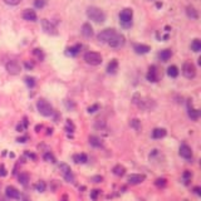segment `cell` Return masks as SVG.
Instances as JSON below:
<instances>
[{
	"label": "cell",
	"instance_id": "6da1fadb",
	"mask_svg": "<svg viewBox=\"0 0 201 201\" xmlns=\"http://www.w3.org/2000/svg\"><path fill=\"white\" fill-rule=\"evenodd\" d=\"M87 17L97 24H101L106 20V14L103 13V10H101L97 6H89L87 9Z\"/></svg>",
	"mask_w": 201,
	"mask_h": 201
},
{
	"label": "cell",
	"instance_id": "7a4b0ae2",
	"mask_svg": "<svg viewBox=\"0 0 201 201\" xmlns=\"http://www.w3.org/2000/svg\"><path fill=\"white\" fill-rule=\"evenodd\" d=\"M132 18H133V11L130 8H126L119 13V23L123 28H131L132 26Z\"/></svg>",
	"mask_w": 201,
	"mask_h": 201
},
{
	"label": "cell",
	"instance_id": "3957f363",
	"mask_svg": "<svg viewBox=\"0 0 201 201\" xmlns=\"http://www.w3.org/2000/svg\"><path fill=\"white\" fill-rule=\"evenodd\" d=\"M37 109H38V112L44 117H50V116H53V113H54L52 104L45 99H39L37 102Z\"/></svg>",
	"mask_w": 201,
	"mask_h": 201
},
{
	"label": "cell",
	"instance_id": "277c9868",
	"mask_svg": "<svg viewBox=\"0 0 201 201\" xmlns=\"http://www.w3.org/2000/svg\"><path fill=\"white\" fill-rule=\"evenodd\" d=\"M84 60L87 64H89V66H99V64L102 63V55L99 54V53L97 52H87L84 54Z\"/></svg>",
	"mask_w": 201,
	"mask_h": 201
},
{
	"label": "cell",
	"instance_id": "5b68a950",
	"mask_svg": "<svg viewBox=\"0 0 201 201\" xmlns=\"http://www.w3.org/2000/svg\"><path fill=\"white\" fill-rule=\"evenodd\" d=\"M59 171L63 175L64 180H66L67 182H74L75 177L73 175V172H72L69 165H67V164H64V162H62V164L59 165Z\"/></svg>",
	"mask_w": 201,
	"mask_h": 201
},
{
	"label": "cell",
	"instance_id": "8992f818",
	"mask_svg": "<svg viewBox=\"0 0 201 201\" xmlns=\"http://www.w3.org/2000/svg\"><path fill=\"white\" fill-rule=\"evenodd\" d=\"M182 74L187 79H194L196 77V67L191 62H185L182 66Z\"/></svg>",
	"mask_w": 201,
	"mask_h": 201
},
{
	"label": "cell",
	"instance_id": "52a82bcc",
	"mask_svg": "<svg viewBox=\"0 0 201 201\" xmlns=\"http://www.w3.org/2000/svg\"><path fill=\"white\" fill-rule=\"evenodd\" d=\"M116 33H117L116 29H113V28L104 29V30H102V32L97 35V39H98V41H101V43H108Z\"/></svg>",
	"mask_w": 201,
	"mask_h": 201
},
{
	"label": "cell",
	"instance_id": "ba28073f",
	"mask_svg": "<svg viewBox=\"0 0 201 201\" xmlns=\"http://www.w3.org/2000/svg\"><path fill=\"white\" fill-rule=\"evenodd\" d=\"M124 41H126L124 35H122V34H119V33H116L115 35H113V38L108 41L107 44L111 48H121V47H123L124 45Z\"/></svg>",
	"mask_w": 201,
	"mask_h": 201
},
{
	"label": "cell",
	"instance_id": "9c48e42d",
	"mask_svg": "<svg viewBox=\"0 0 201 201\" xmlns=\"http://www.w3.org/2000/svg\"><path fill=\"white\" fill-rule=\"evenodd\" d=\"M6 70H8V73L11 74V75H17V74L20 73L21 67L17 60H9V62L6 63Z\"/></svg>",
	"mask_w": 201,
	"mask_h": 201
},
{
	"label": "cell",
	"instance_id": "30bf717a",
	"mask_svg": "<svg viewBox=\"0 0 201 201\" xmlns=\"http://www.w3.org/2000/svg\"><path fill=\"white\" fill-rule=\"evenodd\" d=\"M180 156L184 157L185 160H187L189 162L192 161V150L187 143H182L180 146Z\"/></svg>",
	"mask_w": 201,
	"mask_h": 201
},
{
	"label": "cell",
	"instance_id": "8fae6325",
	"mask_svg": "<svg viewBox=\"0 0 201 201\" xmlns=\"http://www.w3.org/2000/svg\"><path fill=\"white\" fill-rule=\"evenodd\" d=\"M146 180V176L143 173H131L127 177V182L130 185H140Z\"/></svg>",
	"mask_w": 201,
	"mask_h": 201
},
{
	"label": "cell",
	"instance_id": "7c38bea8",
	"mask_svg": "<svg viewBox=\"0 0 201 201\" xmlns=\"http://www.w3.org/2000/svg\"><path fill=\"white\" fill-rule=\"evenodd\" d=\"M41 26H43V30L47 34H52V35L57 34L55 26L53 25V23L50 20H48V19H41Z\"/></svg>",
	"mask_w": 201,
	"mask_h": 201
},
{
	"label": "cell",
	"instance_id": "4fadbf2b",
	"mask_svg": "<svg viewBox=\"0 0 201 201\" xmlns=\"http://www.w3.org/2000/svg\"><path fill=\"white\" fill-rule=\"evenodd\" d=\"M147 81L152 82V83H156L158 81V72H157V68L156 66H151L149 72H147V75H146Z\"/></svg>",
	"mask_w": 201,
	"mask_h": 201
},
{
	"label": "cell",
	"instance_id": "5bb4252c",
	"mask_svg": "<svg viewBox=\"0 0 201 201\" xmlns=\"http://www.w3.org/2000/svg\"><path fill=\"white\" fill-rule=\"evenodd\" d=\"M187 113H189V117H190L192 121H198L199 117H200V111L192 107L191 101L187 102Z\"/></svg>",
	"mask_w": 201,
	"mask_h": 201
},
{
	"label": "cell",
	"instance_id": "9a60e30c",
	"mask_svg": "<svg viewBox=\"0 0 201 201\" xmlns=\"http://www.w3.org/2000/svg\"><path fill=\"white\" fill-rule=\"evenodd\" d=\"M5 195H6L9 199L17 200V199L20 198V191H19L17 187H14V186H8V187L5 189Z\"/></svg>",
	"mask_w": 201,
	"mask_h": 201
},
{
	"label": "cell",
	"instance_id": "2e32d148",
	"mask_svg": "<svg viewBox=\"0 0 201 201\" xmlns=\"http://www.w3.org/2000/svg\"><path fill=\"white\" fill-rule=\"evenodd\" d=\"M37 13L32 9H25L23 11V19L24 20H28V21H35L37 20Z\"/></svg>",
	"mask_w": 201,
	"mask_h": 201
},
{
	"label": "cell",
	"instance_id": "e0dca14e",
	"mask_svg": "<svg viewBox=\"0 0 201 201\" xmlns=\"http://www.w3.org/2000/svg\"><path fill=\"white\" fill-rule=\"evenodd\" d=\"M133 50L136 52V54H147L151 50V48L150 45H146V44H135Z\"/></svg>",
	"mask_w": 201,
	"mask_h": 201
},
{
	"label": "cell",
	"instance_id": "ac0fdd59",
	"mask_svg": "<svg viewBox=\"0 0 201 201\" xmlns=\"http://www.w3.org/2000/svg\"><path fill=\"white\" fill-rule=\"evenodd\" d=\"M89 141V145L96 147V149H101V147H103V141H102V138L97 137V136H89L88 138Z\"/></svg>",
	"mask_w": 201,
	"mask_h": 201
},
{
	"label": "cell",
	"instance_id": "d6986e66",
	"mask_svg": "<svg viewBox=\"0 0 201 201\" xmlns=\"http://www.w3.org/2000/svg\"><path fill=\"white\" fill-rule=\"evenodd\" d=\"M82 34H83V37H86V38H90L93 35V28L90 26L89 23H84V24L82 25Z\"/></svg>",
	"mask_w": 201,
	"mask_h": 201
},
{
	"label": "cell",
	"instance_id": "ffe728a7",
	"mask_svg": "<svg viewBox=\"0 0 201 201\" xmlns=\"http://www.w3.org/2000/svg\"><path fill=\"white\" fill-rule=\"evenodd\" d=\"M166 130L165 128H155V130L152 131V138L153 140H161V138H164L165 136H166Z\"/></svg>",
	"mask_w": 201,
	"mask_h": 201
},
{
	"label": "cell",
	"instance_id": "44dd1931",
	"mask_svg": "<svg viewBox=\"0 0 201 201\" xmlns=\"http://www.w3.org/2000/svg\"><path fill=\"white\" fill-rule=\"evenodd\" d=\"M73 161L75 162V164H87V161H88V157H87V155L86 153H75L74 156H73Z\"/></svg>",
	"mask_w": 201,
	"mask_h": 201
},
{
	"label": "cell",
	"instance_id": "7402d4cb",
	"mask_svg": "<svg viewBox=\"0 0 201 201\" xmlns=\"http://www.w3.org/2000/svg\"><path fill=\"white\" fill-rule=\"evenodd\" d=\"M171 57H172L171 49H164V50H161L158 53V58H160V60H162V62H167Z\"/></svg>",
	"mask_w": 201,
	"mask_h": 201
},
{
	"label": "cell",
	"instance_id": "603a6c76",
	"mask_svg": "<svg viewBox=\"0 0 201 201\" xmlns=\"http://www.w3.org/2000/svg\"><path fill=\"white\" fill-rule=\"evenodd\" d=\"M117 69H118V62H117V59H112L111 62L108 63L107 72H108L109 74H115Z\"/></svg>",
	"mask_w": 201,
	"mask_h": 201
},
{
	"label": "cell",
	"instance_id": "cb8c5ba5",
	"mask_svg": "<svg viewBox=\"0 0 201 201\" xmlns=\"http://www.w3.org/2000/svg\"><path fill=\"white\" fill-rule=\"evenodd\" d=\"M112 172L115 173L116 176H118V177H122L124 173H126V169L123 167L122 165H116L115 167L112 169Z\"/></svg>",
	"mask_w": 201,
	"mask_h": 201
},
{
	"label": "cell",
	"instance_id": "d4e9b609",
	"mask_svg": "<svg viewBox=\"0 0 201 201\" xmlns=\"http://www.w3.org/2000/svg\"><path fill=\"white\" fill-rule=\"evenodd\" d=\"M81 49H82V45H81V44H77V45H74V47L68 48V49H67V55H70V57L77 55Z\"/></svg>",
	"mask_w": 201,
	"mask_h": 201
},
{
	"label": "cell",
	"instance_id": "484cf974",
	"mask_svg": "<svg viewBox=\"0 0 201 201\" xmlns=\"http://www.w3.org/2000/svg\"><path fill=\"white\" fill-rule=\"evenodd\" d=\"M186 14H187L189 18L195 19V20L199 18V13H198V10H196L194 6H187L186 8Z\"/></svg>",
	"mask_w": 201,
	"mask_h": 201
},
{
	"label": "cell",
	"instance_id": "4316f807",
	"mask_svg": "<svg viewBox=\"0 0 201 201\" xmlns=\"http://www.w3.org/2000/svg\"><path fill=\"white\" fill-rule=\"evenodd\" d=\"M18 180H19V182H20L21 185L26 186V185L29 184L30 177H29V175L26 172H20V173H19V176H18Z\"/></svg>",
	"mask_w": 201,
	"mask_h": 201
},
{
	"label": "cell",
	"instance_id": "83f0119b",
	"mask_svg": "<svg viewBox=\"0 0 201 201\" xmlns=\"http://www.w3.org/2000/svg\"><path fill=\"white\" fill-rule=\"evenodd\" d=\"M179 73H180V70H179V68H177L176 66H170L167 68V75H169V77L176 78L177 75H179Z\"/></svg>",
	"mask_w": 201,
	"mask_h": 201
},
{
	"label": "cell",
	"instance_id": "f1b7e54d",
	"mask_svg": "<svg viewBox=\"0 0 201 201\" xmlns=\"http://www.w3.org/2000/svg\"><path fill=\"white\" fill-rule=\"evenodd\" d=\"M130 126L133 128V130L136 131V132H140L141 131V128H142V124H141V121H140L138 118H133L130 122Z\"/></svg>",
	"mask_w": 201,
	"mask_h": 201
},
{
	"label": "cell",
	"instance_id": "f546056e",
	"mask_svg": "<svg viewBox=\"0 0 201 201\" xmlns=\"http://www.w3.org/2000/svg\"><path fill=\"white\" fill-rule=\"evenodd\" d=\"M191 49L194 50L195 53H199L201 50V41L200 39H194L191 43Z\"/></svg>",
	"mask_w": 201,
	"mask_h": 201
},
{
	"label": "cell",
	"instance_id": "4dcf8cb0",
	"mask_svg": "<svg viewBox=\"0 0 201 201\" xmlns=\"http://www.w3.org/2000/svg\"><path fill=\"white\" fill-rule=\"evenodd\" d=\"M191 179H192V172L189 171V170L184 171V173H182V180H184L185 185H189V182L191 181Z\"/></svg>",
	"mask_w": 201,
	"mask_h": 201
},
{
	"label": "cell",
	"instance_id": "1f68e13d",
	"mask_svg": "<svg viewBox=\"0 0 201 201\" xmlns=\"http://www.w3.org/2000/svg\"><path fill=\"white\" fill-rule=\"evenodd\" d=\"M43 158H44V160L47 161V162H50V164H55V162H57L54 155H53L50 151H49V152H45L44 156H43Z\"/></svg>",
	"mask_w": 201,
	"mask_h": 201
},
{
	"label": "cell",
	"instance_id": "d6a6232c",
	"mask_svg": "<svg viewBox=\"0 0 201 201\" xmlns=\"http://www.w3.org/2000/svg\"><path fill=\"white\" fill-rule=\"evenodd\" d=\"M66 131L68 132V133H73V132L75 131V126H74V123L72 122L70 119H67V123H66Z\"/></svg>",
	"mask_w": 201,
	"mask_h": 201
},
{
	"label": "cell",
	"instance_id": "836d02e7",
	"mask_svg": "<svg viewBox=\"0 0 201 201\" xmlns=\"http://www.w3.org/2000/svg\"><path fill=\"white\" fill-rule=\"evenodd\" d=\"M155 185H156L157 187H165L166 185H167V180L164 179V177H158V179L155 181Z\"/></svg>",
	"mask_w": 201,
	"mask_h": 201
},
{
	"label": "cell",
	"instance_id": "e575fe53",
	"mask_svg": "<svg viewBox=\"0 0 201 201\" xmlns=\"http://www.w3.org/2000/svg\"><path fill=\"white\" fill-rule=\"evenodd\" d=\"M45 189H47V185H45L44 181H39L37 185H35V190L38 192H44Z\"/></svg>",
	"mask_w": 201,
	"mask_h": 201
},
{
	"label": "cell",
	"instance_id": "d590c367",
	"mask_svg": "<svg viewBox=\"0 0 201 201\" xmlns=\"http://www.w3.org/2000/svg\"><path fill=\"white\" fill-rule=\"evenodd\" d=\"M25 83H26V86H28L29 88H33V87L35 86V78H33V77H26V78H25Z\"/></svg>",
	"mask_w": 201,
	"mask_h": 201
},
{
	"label": "cell",
	"instance_id": "8d00e7d4",
	"mask_svg": "<svg viewBox=\"0 0 201 201\" xmlns=\"http://www.w3.org/2000/svg\"><path fill=\"white\" fill-rule=\"evenodd\" d=\"M99 108H101V106L98 104V103H96V104H92V106H89L88 107V113H96L97 111H99Z\"/></svg>",
	"mask_w": 201,
	"mask_h": 201
},
{
	"label": "cell",
	"instance_id": "74e56055",
	"mask_svg": "<svg viewBox=\"0 0 201 201\" xmlns=\"http://www.w3.org/2000/svg\"><path fill=\"white\" fill-rule=\"evenodd\" d=\"M99 194H101V190H98V189H96V190H92V191H90V199H92L93 201H97Z\"/></svg>",
	"mask_w": 201,
	"mask_h": 201
},
{
	"label": "cell",
	"instance_id": "f35d334b",
	"mask_svg": "<svg viewBox=\"0 0 201 201\" xmlns=\"http://www.w3.org/2000/svg\"><path fill=\"white\" fill-rule=\"evenodd\" d=\"M94 127H96L97 130L104 128V127H106V121H103V119H98L97 122H96V124H94Z\"/></svg>",
	"mask_w": 201,
	"mask_h": 201
},
{
	"label": "cell",
	"instance_id": "ab89813d",
	"mask_svg": "<svg viewBox=\"0 0 201 201\" xmlns=\"http://www.w3.org/2000/svg\"><path fill=\"white\" fill-rule=\"evenodd\" d=\"M45 5V0H34V6L38 9H41Z\"/></svg>",
	"mask_w": 201,
	"mask_h": 201
},
{
	"label": "cell",
	"instance_id": "60d3db41",
	"mask_svg": "<svg viewBox=\"0 0 201 201\" xmlns=\"http://www.w3.org/2000/svg\"><path fill=\"white\" fill-rule=\"evenodd\" d=\"M21 0H4V3L8 4V5H11V6H14V5H18L19 3H20Z\"/></svg>",
	"mask_w": 201,
	"mask_h": 201
},
{
	"label": "cell",
	"instance_id": "b9f144b4",
	"mask_svg": "<svg viewBox=\"0 0 201 201\" xmlns=\"http://www.w3.org/2000/svg\"><path fill=\"white\" fill-rule=\"evenodd\" d=\"M92 181H93V182H96V184H99V182H102V181H103V177H102L101 175L93 176V177H92Z\"/></svg>",
	"mask_w": 201,
	"mask_h": 201
},
{
	"label": "cell",
	"instance_id": "7bdbcfd3",
	"mask_svg": "<svg viewBox=\"0 0 201 201\" xmlns=\"http://www.w3.org/2000/svg\"><path fill=\"white\" fill-rule=\"evenodd\" d=\"M0 176H1V177L6 176V170H5V167H4L3 165L0 166Z\"/></svg>",
	"mask_w": 201,
	"mask_h": 201
},
{
	"label": "cell",
	"instance_id": "ee69618b",
	"mask_svg": "<svg viewBox=\"0 0 201 201\" xmlns=\"http://www.w3.org/2000/svg\"><path fill=\"white\" fill-rule=\"evenodd\" d=\"M25 156H28L29 158H32V160H34V161L37 160V155H34V153H30V152H25Z\"/></svg>",
	"mask_w": 201,
	"mask_h": 201
},
{
	"label": "cell",
	"instance_id": "f6af8a7d",
	"mask_svg": "<svg viewBox=\"0 0 201 201\" xmlns=\"http://www.w3.org/2000/svg\"><path fill=\"white\" fill-rule=\"evenodd\" d=\"M194 192H195V194L198 195V196H200V195H201V187H200V186L194 187Z\"/></svg>",
	"mask_w": 201,
	"mask_h": 201
},
{
	"label": "cell",
	"instance_id": "bcb514c9",
	"mask_svg": "<svg viewBox=\"0 0 201 201\" xmlns=\"http://www.w3.org/2000/svg\"><path fill=\"white\" fill-rule=\"evenodd\" d=\"M26 140H28V137H19L18 138V142H21V143H25Z\"/></svg>",
	"mask_w": 201,
	"mask_h": 201
},
{
	"label": "cell",
	"instance_id": "7dc6e473",
	"mask_svg": "<svg viewBox=\"0 0 201 201\" xmlns=\"http://www.w3.org/2000/svg\"><path fill=\"white\" fill-rule=\"evenodd\" d=\"M17 130H18V132H23L24 131V126H23V124H18Z\"/></svg>",
	"mask_w": 201,
	"mask_h": 201
},
{
	"label": "cell",
	"instance_id": "c3c4849f",
	"mask_svg": "<svg viewBox=\"0 0 201 201\" xmlns=\"http://www.w3.org/2000/svg\"><path fill=\"white\" fill-rule=\"evenodd\" d=\"M25 67L28 68V69H32V68H33V64H30V63L26 62V63H25Z\"/></svg>",
	"mask_w": 201,
	"mask_h": 201
},
{
	"label": "cell",
	"instance_id": "681fc988",
	"mask_svg": "<svg viewBox=\"0 0 201 201\" xmlns=\"http://www.w3.org/2000/svg\"><path fill=\"white\" fill-rule=\"evenodd\" d=\"M41 128H43V126H41V124H40V126H39V124H38V126L35 127V131H37V132H40Z\"/></svg>",
	"mask_w": 201,
	"mask_h": 201
},
{
	"label": "cell",
	"instance_id": "f907efd6",
	"mask_svg": "<svg viewBox=\"0 0 201 201\" xmlns=\"http://www.w3.org/2000/svg\"><path fill=\"white\" fill-rule=\"evenodd\" d=\"M23 201H29V200H28V199H24V200H23Z\"/></svg>",
	"mask_w": 201,
	"mask_h": 201
}]
</instances>
